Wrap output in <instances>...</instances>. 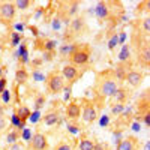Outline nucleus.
Masks as SVG:
<instances>
[{"label":"nucleus","mask_w":150,"mask_h":150,"mask_svg":"<svg viewBox=\"0 0 150 150\" xmlns=\"http://www.w3.org/2000/svg\"><path fill=\"white\" fill-rule=\"evenodd\" d=\"M117 150H138V141L132 137H128L119 143L117 146Z\"/></svg>","instance_id":"nucleus-9"},{"label":"nucleus","mask_w":150,"mask_h":150,"mask_svg":"<svg viewBox=\"0 0 150 150\" xmlns=\"http://www.w3.org/2000/svg\"><path fill=\"white\" fill-rule=\"evenodd\" d=\"M38 120H39V112H38V111L35 112L33 116L30 114V122H32V123H35V122H38Z\"/></svg>","instance_id":"nucleus-33"},{"label":"nucleus","mask_w":150,"mask_h":150,"mask_svg":"<svg viewBox=\"0 0 150 150\" xmlns=\"http://www.w3.org/2000/svg\"><path fill=\"white\" fill-rule=\"evenodd\" d=\"M44 104H45V96L44 95H39V96L35 99V108H36V111H39L44 107Z\"/></svg>","instance_id":"nucleus-23"},{"label":"nucleus","mask_w":150,"mask_h":150,"mask_svg":"<svg viewBox=\"0 0 150 150\" xmlns=\"http://www.w3.org/2000/svg\"><path fill=\"white\" fill-rule=\"evenodd\" d=\"M138 62L147 68L149 66V62H150V51H149V47H143L141 50H138Z\"/></svg>","instance_id":"nucleus-13"},{"label":"nucleus","mask_w":150,"mask_h":150,"mask_svg":"<svg viewBox=\"0 0 150 150\" xmlns=\"http://www.w3.org/2000/svg\"><path fill=\"white\" fill-rule=\"evenodd\" d=\"M18 140H20V131H18V129H14V131L8 132V135H6V141H8V144L18 143Z\"/></svg>","instance_id":"nucleus-17"},{"label":"nucleus","mask_w":150,"mask_h":150,"mask_svg":"<svg viewBox=\"0 0 150 150\" xmlns=\"http://www.w3.org/2000/svg\"><path fill=\"white\" fill-rule=\"evenodd\" d=\"M93 147H95V143L89 138H83L80 141V146H78L80 150H93Z\"/></svg>","instance_id":"nucleus-19"},{"label":"nucleus","mask_w":150,"mask_h":150,"mask_svg":"<svg viewBox=\"0 0 150 150\" xmlns=\"http://www.w3.org/2000/svg\"><path fill=\"white\" fill-rule=\"evenodd\" d=\"M71 30L75 33V35H81L84 30H86V21L84 18L81 17H75L71 23Z\"/></svg>","instance_id":"nucleus-11"},{"label":"nucleus","mask_w":150,"mask_h":150,"mask_svg":"<svg viewBox=\"0 0 150 150\" xmlns=\"http://www.w3.org/2000/svg\"><path fill=\"white\" fill-rule=\"evenodd\" d=\"M112 96L116 98V101H117L119 104H123V102L128 99V93H126V90H125V89H120V87L116 90V93L112 95Z\"/></svg>","instance_id":"nucleus-18"},{"label":"nucleus","mask_w":150,"mask_h":150,"mask_svg":"<svg viewBox=\"0 0 150 150\" xmlns=\"http://www.w3.org/2000/svg\"><path fill=\"white\" fill-rule=\"evenodd\" d=\"M47 81V89L51 95H59L62 90H65V80L62 77V74L57 71H53L48 74V77L45 78Z\"/></svg>","instance_id":"nucleus-2"},{"label":"nucleus","mask_w":150,"mask_h":150,"mask_svg":"<svg viewBox=\"0 0 150 150\" xmlns=\"http://www.w3.org/2000/svg\"><path fill=\"white\" fill-rule=\"evenodd\" d=\"M42 122L47 126H54L56 123H59V111H48L47 114H44Z\"/></svg>","instance_id":"nucleus-12"},{"label":"nucleus","mask_w":150,"mask_h":150,"mask_svg":"<svg viewBox=\"0 0 150 150\" xmlns=\"http://www.w3.org/2000/svg\"><path fill=\"white\" fill-rule=\"evenodd\" d=\"M56 150H72V147L68 143H60V144H57Z\"/></svg>","instance_id":"nucleus-27"},{"label":"nucleus","mask_w":150,"mask_h":150,"mask_svg":"<svg viewBox=\"0 0 150 150\" xmlns=\"http://www.w3.org/2000/svg\"><path fill=\"white\" fill-rule=\"evenodd\" d=\"M29 150H32V149H29Z\"/></svg>","instance_id":"nucleus-38"},{"label":"nucleus","mask_w":150,"mask_h":150,"mask_svg":"<svg viewBox=\"0 0 150 150\" xmlns=\"http://www.w3.org/2000/svg\"><path fill=\"white\" fill-rule=\"evenodd\" d=\"M15 81H17L18 84H24L26 81H29V72H27L26 69L20 68V69L15 72Z\"/></svg>","instance_id":"nucleus-15"},{"label":"nucleus","mask_w":150,"mask_h":150,"mask_svg":"<svg viewBox=\"0 0 150 150\" xmlns=\"http://www.w3.org/2000/svg\"><path fill=\"white\" fill-rule=\"evenodd\" d=\"M66 116L71 120H75L81 116V105L78 102H71L66 108Z\"/></svg>","instance_id":"nucleus-10"},{"label":"nucleus","mask_w":150,"mask_h":150,"mask_svg":"<svg viewBox=\"0 0 150 150\" xmlns=\"http://www.w3.org/2000/svg\"><path fill=\"white\" fill-rule=\"evenodd\" d=\"M93 150H107V146L105 144H95V147H93Z\"/></svg>","instance_id":"nucleus-34"},{"label":"nucleus","mask_w":150,"mask_h":150,"mask_svg":"<svg viewBox=\"0 0 150 150\" xmlns=\"http://www.w3.org/2000/svg\"><path fill=\"white\" fill-rule=\"evenodd\" d=\"M78 6H80L78 2H72V3L69 5V12H68V15H75V14H77Z\"/></svg>","instance_id":"nucleus-25"},{"label":"nucleus","mask_w":150,"mask_h":150,"mask_svg":"<svg viewBox=\"0 0 150 150\" xmlns=\"http://www.w3.org/2000/svg\"><path fill=\"white\" fill-rule=\"evenodd\" d=\"M108 14H110V9H108V5L105 3V2H99L98 3V6H96V15L101 18V20H104V18H107L108 17Z\"/></svg>","instance_id":"nucleus-14"},{"label":"nucleus","mask_w":150,"mask_h":150,"mask_svg":"<svg viewBox=\"0 0 150 150\" xmlns=\"http://www.w3.org/2000/svg\"><path fill=\"white\" fill-rule=\"evenodd\" d=\"M108 123V119H102L101 120V125H102V126H104V125H107Z\"/></svg>","instance_id":"nucleus-37"},{"label":"nucleus","mask_w":150,"mask_h":150,"mask_svg":"<svg viewBox=\"0 0 150 150\" xmlns=\"http://www.w3.org/2000/svg\"><path fill=\"white\" fill-rule=\"evenodd\" d=\"M123 110V105L122 104H119L117 107H114V108H112V114H119V112Z\"/></svg>","instance_id":"nucleus-32"},{"label":"nucleus","mask_w":150,"mask_h":150,"mask_svg":"<svg viewBox=\"0 0 150 150\" xmlns=\"http://www.w3.org/2000/svg\"><path fill=\"white\" fill-rule=\"evenodd\" d=\"M9 150H23V144L21 143H14V144L11 146Z\"/></svg>","instance_id":"nucleus-29"},{"label":"nucleus","mask_w":150,"mask_h":150,"mask_svg":"<svg viewBox=\"0 0 150 150\" xmlns=\"http://www.w3.org/2000/svg\"><path fill=\"white\" fill-rule=\"evenodd\" d=\"M125 80L128 81V84L131 87H140L144 80V75H143V72H138V71H129V72H126Z\"/></svg>","instance_id":"nucleus-8"},{"label":"nucleus","mask_w":150,"mask_h":150,"mask_svg":"<svg viewBox=\"0 0 150 150\" xmlns=\"http://www.w3.org/2000/svg\"><path fill=\"white\" fill-rule=\"evenodd\" d=\"M0 99H2V102H3L5 105H9V104L12 102V93H11V90L5 89L2 93H0Z\"/></svg>","instance_id":"nucleus-20"},{"label":"nucleus","mask_w":150,"mask_h":150,"mask_svg":"<svg viewBox=\"0 0 150 150\" xmlns=\"http://www.w3.org/2000/svg\"><path fill=\"white\" fill-rule=\"evenodd\" d=\"M117 42H119V38H117V35H114V36L110 39V42H108V48H110V50H114V47L117 45Z\"/></svg>","instance_id":"nucleus-26"},{"label":"nucleus","mask_w":150,"mask_h":150,"mask_svg":"<svg viewBox=\"0 0 150 150\" xmlns=\"http://www.w3.org/2000/svg\"><path fill=\"white\" fill-rule=\"evenodd\" d=\"M81 117L84 119V122L87 123H93L98 117V111L95 108V105L92 102H86L84 107H81Z\"/></svg>","instance_id":"nucleus-7"},{"label":"nucleus","mask_w":150,"mask_h":150,"mask_svg":"<svg viewBox=\"0 0 150 150\" xmlns=\"http://www.w3.org/2000/svg\"><path fill=\"white\" fill-rule=\"evenodd\" d=\"M17 117H18L21 122H26V120L30 117V110H29L27 107H24V105L18 107V110H17Z\"/></svg>","instance_id":"nucleus-16"},{"label":"nucleus","mask_w":150,"mask_h":150,"mask_svg":"<svg viewBox=\"0 0 150 150\" xmlns=\"http://www.w3.org/2000/svg\"><path fill=\"white\" fill-rule=\"evenodd\" d=\"M23 135H24V138H27V140H30V132H29L27 129L24 131V134H23Z\"/></svg>","instance_id":"nucleus-35"},{"label":"nucleus","mask_w":150,"mask_h":150,"mask_svg":"<svg viewBox=\"0 0 150 150\" xmlns=\"http://www.w3.org/2000/svg\"><path fill=\"white\" fill-rule=\"evenodd\" d=\"M60 74H62V77H63V80L68 81L69 84H74L75 81L81 77L80 69L77 66H74V65H65Z\"/></svg>","instance_id":"nucleus-5"},{"label":"nucleus","mask_w":150,"mask_h":150,"mask_svg":"<svg viewBox=\"0 0 150 150\" xmlns=\"http://www.w3.org/2000/svg\"><path fill=\"white\" fill-rule=\"evenodd\" d=\"M15 5V9H20V11H26L32 6V2L30 0H18V2H14Z\"/></svg>","instance_id":"nucleus-21"},{"label":"nucleus","mask_w":150,"mask_h":150,"mask_svg":"<svg viewBox=\"0 0 150 150\" xmlns=\"http://www.w3.org/2000/svg\"><path fill=\"white\" fill-rule=\"evenodd\" d=\"M128 59H129V47L125 45L123 50H122V53H120V60L125 62V60H128Z\"/></svg>","instance_id":"nucleus-24"},{"label":"nucleus","mask_w":150,"mask_h":150,"mask_svg":"<svg viewBox=\"0 0 150 150\" xmlns=\"http://www.w3.org/2000/svg\"><path fill=\"white\" fill-rule=\"evenodd\" d=\"M17 9L14 2H2L0 3V18H2L5 23H9L15 18Z\"/></svg>","instance_id":"nucleus-4"},{"label":"nucleus","mask_w":150,"mask_h":150,"mask_svg":"<svg viewBox=\"0 0 150 150\" xmlns=\"http://www.w3.org/2000/svg\"><path fill=\"white\" fill-rule=\"evenodd\" d=\"M119 89L117 86V81L114 78H104V80H98V84H96V90L98 93L104 96V98H108V96H112L116 93V90Z\"/></svg>","instance_id":"nucleus-3"},{"label":"nucleus","mask_w":150,"mask_h":150,"mask_svg":"<svg viewBox=\"0 0 150 150\" xmlns=\"http://www.w3.org/2000/svg\"><path fill=\"white\" fill-rule=\"evenodd\" d=\"M143 29H144V33L147 35V33H149V18H146V20L143 21Z\"/></svg>","instance_id":"nucleus-31"},{"label":"nucleus","mask_w":150,"mask_h":150,"mask_svg":"<svg viewBox=\"0 0 150 150\" xmlns=\"http://www.w3.org/2000/svg\"><path fill=\"white\" fill-rule=\"evenodd\" d=\"M0 117H5V110L2 105H0Z\"/></svg>","instance_id":"nucleus-36"},{"label":"nucleus","mask_w":150,"mask_h":150,"mask_svg":"<svg viewBox=\"0 0 150 150\" xmlns=\"http://www.w3.org/2000/svg\"><path fill=\"white\" fill-rule=\"evenodd\" d=\"M6 119L5 117H0V131H3V129H6Z\"/></svg>","instance_id":"nucleus-30"},{"label":"nucleus","mask_w":150,"mask_h":150,"mask_svg":"<svg viewBox=\"0 0 150 150\" xmlns=\"http://www.w3.org/2000/svg\"><path fill=\"white\" fill-rule=\"evenodd\" d=\"M56 47H57V42H56L54 39H47V41L44 42V50H45L47 53H51V51H54Z\"/></svg>","instance_id":"nucleus-22"},{"label":"nucleus","mask_w":150,"mask_h":150,"mask_svg":"<svg viewBox=\"0 0 150 150\" xmlns=\"http://www.w3.org/2000/svg\"><path fill=\"white\" fill-rule=\"evenodd\" d=\"M30 149L32 150H47L48 149V140L47 137L41 132H35L32 137H30Z\"/></svg>","instance_id":"nucleus-6"},{"label":"nucleus","mask_w":150,"mask_h":150,"mask_svg":"<svg viewBox=\"0 0 150 150\" xmlns=\"http://www.w3.org/2000/svg\"><path fill=\"white\" fill-rule=\"evenodd\" d=\"M6 78L5 77H2V78H0V93H2L3 90H5V87H6Z\"/></svg>","instance_id":"nucleus-28"},{"label":"nucleus","mask_w":150,"mask_h":150,"mask_svg":"<svg viewBox=\"0 0 150 150\" xmlns=\"http://www.w3.org/2000/svg\"><path fill=\"white\" fill-rule=\"evenodd\" d=\"M69 60L74 66H84L90 60V47L87 44H75L74 51L69 54Z\"/></svg>","instance_id":"nucleus-1"}]
</instances>
